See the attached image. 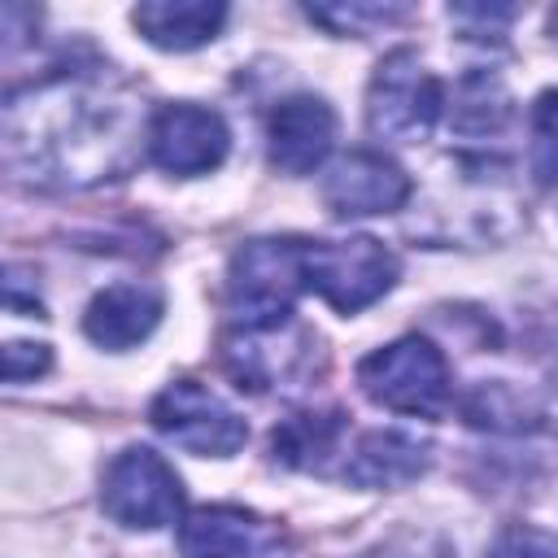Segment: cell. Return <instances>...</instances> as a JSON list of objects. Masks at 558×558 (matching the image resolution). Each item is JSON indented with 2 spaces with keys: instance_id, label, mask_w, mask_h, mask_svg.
Masks as SVG:
<instances>
[{
  "instance_id": "6da1fadb",
  "label": "cell",
  "mask_w": 558,
  "mask_h": 558,
  "mask_svg": "<svg viewBox=\"0 0 558 558\" xmlns=\"http://www.w3.org/2000/svg\"><path fill=\"white\" fill-rule=\"evenodd\" d=\"M13 148L31 161L35 179L87 187L118 179L135 161V109L100 78H57L13 100Z\"/></svg>"
},
{
  "instance_id": "3957f363",
  "label": "cell",
  "mask_w": 558,
  "mask_h": 558,
  "mask_svg": "<svg viewBox=\"0 0 558 558\" xmlns=\"http://www.w3.org/2000/svg\"><path fill=\"white\" fill-rule=\"evenodd\" d=\"M357 388L392 410L414 418H440L449 410V362L445 353L423 336H401L357 362Z\"/></svg>"
},
{
  "instance_id": "30bf717a",
  "label": "cell",
  "mask_w": 558,
  "mask_h": 558,
  "mask_svg": "<svg viewBox=\"0 0 558 558\" xmlns=\"http://www.w3.org/2000/svg\"><path fill=\"white\" fill-rule=\"evenodd\" d=\"M179 545L187 558H283V532L244 506H201L183 519Z\"/></svg>"
},
{
  "instance_id": "ba28073f",
  "label": "cell",
  "mask_w": 558,
  "mask_h": 558,
  "mask_svg": "<svg viewBox=\"0 0 558 558\" xmlns=\"http://www.w3.org/2000/svg\"><path fill=\"white\" fill-rule=\"evenodd\" d=\"M231 148V131L214 109L201 105H161L148 122V157L166 174H205L218 170Z\"/></svg>"
},
{
  "instance_id": "8fae6325",
  "label": "cell",
  "mask_w": 558,
  "mask_h": 558,
  "mask_svg": "<svg viewBox=\"0 0 558 558\" xmlns=\"http://www.w3.org/2000/svg\"><path fill=\"white\" fill-rule=\"evenodd\" d=\"M266 140H270V161L283 174H310L323 166V157L336 144V109L323 96H288L270 122H266Z\"/></svg>"
},
{
  "instance_id": "5bb4252c",
  "label": "cell",
  "mask_w": 558,
  "mask_h": 558,
  "mask_svg": "<svg viewBox=\"0 0 558 558\" xmlns=\"http://www.w3.org/2000/svg\"><path fill=\"white\" fill-rule=\"evenodd\" d=\"M427 453L432 449L405 432H366L349 449L344 480L362 484V488H397V484H410L427 471V462H432Z\"/></svg>"
},
{
  "instance_id": "8992f818",
  "label": "cell",
  "mask_w": 558,
  "mask_h": 558,
  "mask_svg": "<svg viewBox=\"0 0 558 558\" xmlns=\"http://www.w3.org/2000/svg\"><path fill=\"white\" fill-rule=\"evenodd\" d=\"M100 506L122 527H166L183 510V484L157 449H122L100 480Z\"/></svg>"
},
{
  "instance_id": "277c9868",
  "label": "cell",
  "mask_w": 558,
  "mask_h": 558,
  "mask_svg": "<svg viewBox=\"0 0 558 558\" xmlns=\"http://www.w3.org/2000/svg\"><path fill=\"white\" fill-rule=\"evenodd\" d=\"M301 283L331 310L357 314L397 283V257L371 235L353 240H301Z\"/></svg>"
},
{
  "instance_id": "44dd1931",
  "label": "cell",
  "mask_w": 558,
  "mask_h": 558,
  "mask_svg": "<svg viewBox=\"0 0 558 558\" xmlns=\"http://www.w3.org/2000/svg\"><path fill=\"white\" fill-rule=\"evenodd\" d=\"M532 126H536V179L549 183L554 179V92H545L536 100Z\"/></svg>"
},
{
  "instance_id": "7402d4cb",
  "label": "cell",
  "mask_w": 558,
  "mask_h": 558,
  "mask_svg": "<svg viewBox=\"0 0 558 558\" xmlns=\"http://www.w3.org/2000/svg\"><path fill=\"white\" fill-rule=\"evenodd\" d=\"M35 22H39L35 9H26V4H0V52L22 48L35 35Z\"/></svg>"
},
{
  "instance_id": "4fadbf2b",
  "label": "cell",
  "mask_w": 558,
  "mask_h": 558,
  "mask_svg": "<svg viewBox=\"0 0 558 558\" xmlns=\"http://www.w3.org/2000/svg\"><path fill=\"white\" fill-rule=\"evenodd\" d=\"M131 22L153 48L192 52L222 31L227 4L222 0H144L131 9Z\"/></svg>"
},
{
  "instance_id": "e0dca14e",
  "label": "cell",
  "mask_w": 558,
  "mask_h": 558,
  "mask_svg": "<svg viewBox=\"0 0 558 558\" xmlns=\"http://www.w3.org/2000/svg\"><path fill=\"white\" fill-rule=\"evenodd\" d=\"M466 418H471L475 427H493V432H501V427L519 432V427H527V423H541V414H532L527 401L514 397L506 384H480V388L466 397Z\"/></svg>"
},
{
  "instance_id": "603a6c76",
  "label": "cell",
  "mask_w": 558,
  "mask_h": 558,
  "mask_svg": "<svg viewBox=\"0 0 558 558\" xmlns=\"http://www.w3.org/2000/svg\"><path fill=\"white\" fill-rule=\"evenodd\" d=\"M362 558H427V554L418 545H379V549H371Z\"/></svg>"
},
{
  "instance_id": "ffe728a7",
  "label": "cell",
  "mask_w": 558,
  "mask_h": 558,
  "mask_svg": "<svg viewBox=\"0 0 558 558\" xmlns=\"http://www.w3.org/2000/svg\"><path fill=\"white\" fill-rule=\"evenodd\" d=\"M488 558H554V536L541 532V527H506Z\"/></svg>"
},
{
  "instance_id": "5b68a950",
  "label": "cell",
  "mask_w": 558,
  "mask_h": 558,
  "mask_svg": "<svg viewBox=\"0 0 558 558\" xmlns=\"http://www.w3.org/2000/svg\"><path fill=\"white\" fill-rule=\"evenodd\" d=\"M440 113H445V87L410 48H397L375 65V78L366 92L371 135L392 144H418L432 135Z\"/></svg>"
},
{
  "instance_id": "7c38bea8",
  "label": "cell",
  "mask_w": 558,
  "mask_h": 558,
  "mask_svg": "<svg viewBox=\"0 0 558 558\" xmlns=\"http://www.w3.org/2000/svg\"><path fill=\"white\" fill-rule=\"evenodd\" d=\"M161 323V292L148 283H113L92 296L83 331L100 349H131Z\"/></svg>"
},
{
  "instance_id": "9a60e30c",
  "label": "cell",
  "mask_w": 558,
  "mask_h": 558,
  "mask_svg": "<svg viewBox=\"0 0 558 558\" xmlns=\"http://www.w3.org/2000/svg\"><path fill=\"white\" fill-rule=\"evenodd\" d=\"M340 436H344V418H340L336 410H327V414L310 410V414H292L283 427H275L270 453H275V462H283V466L314 471V466L327 462V453H336Z\"/></svg>"
},
{
  "instance_id": "2e32d148",
  "label": "cell",
  "mask_w": 558,
  "mask_h": 558,
  "mask_svg": "<svg viewBox=\"0 0 558 558\" xmlns=\"http://www.w3.org/2000/svg\"><path fill=\"white\" fill-rule=\"evenodd\" d=\"M510 113H514L510 109V92L488 70L466 74L458 83V92H453V126L462 135H497L510 122Z\"/></svg>"
},
{
  "instance_id": "9c48e42d",
  "label": "cell",
  "mask_w": 558,
  "mask_h": 558,
  "mask_svg": "<svg viewBox=\"0 0 558 558\" xmlns=\"http://www.w3.org/2000/svg\"><path fill=\"white\" fill-rule=\"evenodd\" d=\"M323 201L340 218L392 214L410 201V174L375 148H353L323 174Z\"/></svg>"
},
{
  "instance_id": "ac0fdd59",
  "label": "cell",
  "mask_w": 558,
  "mask_h": 558,
  "mask_svg": "<svg viewBox=\"0 0 558 558\" xmlns=\"http://www.w3.org/2000/svg\"><path fill=\"white\" fill-rule=\"evenodd\" d=\"M314 22L331 26L336 35H362L366 26H379V22H397L405 17V9H392V4H310L305 9Z\"/></svg>"
},
{
  "instance_id": "52a82bcc",
  "label": "cell",
  "mask_w": 558,
  "mask_h": 558,
  "mask_svg": "<svg viewBox=\"0 0 558 558\" xmlns=\"http://www.w3.org/2000/svg\"><path fill=\"white\" fill-rule=\"evenodd\" d=\"M148 418L166 440H174L179 449L201 453V458H231L248 440V423L218 392H209L196 379L166 384L157 392Z\"/></svg>"
},
{
  "instance_id": "d6986e66",
  "label": "cell",
  "mask_w": 558,
  "mask_h": 558,
  "mask_svg": "<svg viewBox=\"0 0 558 558\" xmlns=\"http://www.w3.org/2000/svg\"><path fill=\"white\" fill-rule=\"evenodd\" d=\"M52 366V349L35 344V340H9L0 344V379L4 384H22V379H39Z\"/></svg>"
},
{
  "instance_id": "7a4b0ae2",
  "label": "cell",
  "mask_w": 558,
  "mask_h": 558,
  "mask_svg": "<svg viewBox=\"0 0 558 558\" xmlns=\"http://www.w3.org/2000/svg\"><path fill=\"white\" fill-rule=\"evenodd\" d=\"M301 283V240H248L227 270V310L240 331H275L292 318Z\"/></svg>"
}]
</instances>
